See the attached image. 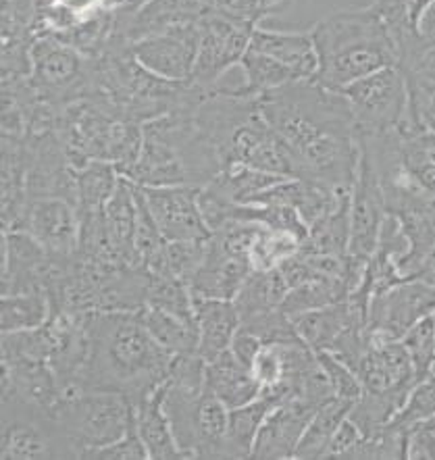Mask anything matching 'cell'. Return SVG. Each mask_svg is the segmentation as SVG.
Wrapping results in <instances>:
<instances>
[{
  "label": "cell",
  "instance_id": "obj_1",
  "mask_svg": "<svg viewBox=\"0 0 435 460\" xmlns=\"http://www.w3.org/2000/svg\"><path fill=\"white\" fill-rule=\"evenodd\" d=\"M259 107L288 148L294 177L352 190L360 146L342 92L316 80L294 82L259 96Z\"/></svg>",
  "mask_w": 435,
  "mask_h": 460
},
{
  "label": "cell",
  "instance_id": "obj_2",
  "mask_svg": "<svg viewBox=\"0 0 435 460\" xmlns=\"http://www.w3.org/2000/svg\"><path fill=\"white\" fill-rule=\"evenodd\" d=\"M85 360L75 390L121 394L140 404L169 379L173 354L150 335L140 311L85 313Z\"/></svg>",
  "mask_w": 435,
  "mask_h": 460
},
{
  "label": "cell",
  "instance_id": "obj_3",
  "mask_svg": "<svg viewBox=\"0 0 435 460\" xmlns=\"http://www.w3.org/2000/svg\"><path fill=\"white\" fill-rule=\"evenodd\" d=\"M311 34L319 57L315 80L329 90L340 92L375 71L398 65V49L373 3L327 13Z\"/></svg>",
  "mask_w": 435,
  "mask_h": 460
},
{
  "label": "cell",
  "instance_id": "obj_4",
  "mask_svg": "<svg viewBox=\"0 0 435 460\" xmlns=\"http://www.w3.org/2000/svg\"><path fill=\"white\" fill-rule=\"evenodd\" d=\"M221 171V156L198 126L194 109H182L144 123L140 155L123 177L144 188H202Z\"/></svg>",
  "mask_w": 435,
  "mask_h": 460
},
{
  "label": "cell",
  "instance_id": "obj_5",
  "mask_svg": "<svg viewBox=\"0 0 435 460\" xmlns=\"http://www.w3.org/2000/svg\"><path fill=\"white\" fill-rule=\"evenodd\" d=\"M50 412L79 458L121 439L136 419V409L128 398L104 390L63 392Z\"/></svg>",
  "mask_w": 435,
  "mask_h": 460
},
{
  "label": "cell",
  "instance_id": "obj_6",
  "mask_svg": "<svg viewBox=\"0 0 435 460\" xmlns=\"http://www.w3.org/2000/svg\"><path fill=\"white\" fill-rule=\"evenodd\" d=\"M164 411L186 458H226L229 409L209 390H196L167 379Z\"/></svg>",
  "mask_w": 435,
  "mask_h": 460
},
{
  "label": "cell",
  "instance_id": "obj_7",
  "mask_svg": "<svg viewBox=\"0 0 435 460\" xmlns=\"http://www.w3.org/2000/svg\"><path fill=\"white\" fill-rule=\"evenodd\" d=\"M31 88L44 102L65 109L98 94L96 61L52 34H40L31 44Z\"/></svg>",
  "mask_w": 435,
  "mask_h": 460
},
{
  "label": "cell",
  "instance_id": "obj_8",
  "mask_svg": "<svg viewBox=\"0 0 435 460\" xmlns=\"http://www.w3.org/2000/svg\"><path fill=\"white\" fill-rule=\"evenodd\" d=\"M340 92L351 107L356 137L392 134L413 115L408 84L398 65L375 71Z\"/></svg>",
  "mask_w": 435,
  "mask_h": 460
},
{
  "label": "cell",
  "instance_id": "obj_9",
  "mask_svg": "<svg viewBox=\"0 0 435 460\" xmlns=\"http://www.w3.org/2000/svg\"><path fill=\"white\" fill-rule=\"evenodd\" d=\"M3 460L79 458L77 450L58 429L50 411L36 409L15 398H3Z\"/></svg>",
  "mask_w": 435,
  "mask_h": 460
},
{
  "label": "cell",
  "instance_id": "obj_10",
  "mask_svg": "<svg viewBox=\"0 0 435 460\" xmlns=\"http://www.w3.org/2000/svg\"><path fill=\"white\" fill-rule=\"evenodd\" d=\"M254 30V25L234 15L226 6L207 11L200 19V49L190 82L207 92L219 88L227 71L240 67Z\"/></svg>",
  "mask_w": 435,
  "mask_h": 460
},
{
  "label": "cell",
  "instance_id": "obj_11",
  "mask_svg": "<svg viewBox=\"0 0 435 460\" xmlns=\"http://www.w3.org/2000/svg\"><path fill=\"white\" fill-rule=\"evenodd\" d=\"M435 313V288L423 279H404L375 294L368 305V340H402L419 321Z\"/></svg>",
  "mask_w": 435,
  "mask_h": 460
},
{
  "label": "cell",
  "instance_id": "obj_12",
  "mask_svg": "<svg viewBox=\"0 0 435 460\" xmlns=\"http://www.w3.org/2000/svg\"><path fill=\"white\" fill-rule=\"evenodd\" d=\"M198 49H200V22L177 25L129 44L131 55L144 69L169 82L192 80Z\"/></svg>",
  "mask_w": 435,
  "mask_h": 460
},
{
  "label": "cell",
  "instance_id": "obj_13",
  "mask_svg": "<svg viewBox=\"0 0 435 460\" xmlns=\"http://www.w3.org/2000/svg\"><path fill=\"white\" fill-rule=\"evenodd\" d=\"M386 215V199L377 171H375L371 159L360 150L359 169H356L351 194V244H348V254L352 259L368 262L375 254Z\"/></svg>",
  "mask_w": 435,
  "mask_h": 460
},
{
  "label": "cell",
  "instance_id": "obj_14",
  "mask_svg": "<svg viewBox=\"0 0 435 460\" xmlns=\"http://www.w3.org/2000/svg\"><path fill=\"white\" fill-rule=\"evenodd\" d=\"M79 226L82 221L75 202L49 196L28 200L17 229L30 234L46 252L57 259H71L79 246Z\"/></svg>",
  "mask_w": 435,
  "mask_h": 460
},
{
  "label": "cell",
  "instance_id": "obj_15",
  "mask_svg": "<svg viewBox=\"0 0 435 460\" xmlns=\"http://www.w3.org/2000/svg\"><path fill=\"white\" fill-rule=\"evenodd\" d=\"M142 188L146 205L153 213L163 238L167 242L209 240L210 227L204 221L198 194L194 186H156Z\"/></svg>",
  "mask_w": 435,
  "mask_h": 460
},
{
  "label": "cell",
  "instance_id": "obj_16",
  "mask_svg": "<svg viewBox=\"0 0 435 460\" xmlns=\"http://www.w3.org/2000/svg\"><path fill=\"white\" fill-rule=\"evenodd\" d=\"M356 376L367 394H394L408 398L417 384V373L411 354L402 340H368L367 352L362 354Z\"/></svg>",
  "mask_w": 435,
  "mask_h": 460
},
{
  "label": "cell",
  "instance_id": "obj_17",
  "mask_svg": "<svg viewBox=\"0 0 435 460\" xmlns=\"http://www.w3.org/2000/svg\"><path fill=\"white\" fill-rule=\"evenodd\" d=\"M319 406L302 398H292L281 402L269 412L256 436L250 458L254 460H292L296 456L308 420L313 419Z\"/></svg>",
  "mask_w": 435,
  "mask_h": 460
},
{
  "label": "cell",
  "instance_id": "obj_18",
  "mask_svg": "<svg viewBox=\"0 0 435 460\" xmlns=\"http://www.w3.org/2000/svg\"><path fill=\"white\" fill-rule=\"evenodd\" d=\"M213 9L209 0H148L134 15H117L113 36L125 44H134L142 38L161 34L177 25L200 22L207 11Z\"/></svg>",
  "mask_w": 435,
  "mask_h": 460
},
{
  "label": "cell",
  "instance_id": "obj_19",
  "mask_svg": "<svg viewBox=\"0 0 435 460\" xmlns=\"http://www.w3.org/2000/svg\"><path fill=\"white\" fill-rule=\"evenodd\" d=\"M63 396L50 363L23 357H3V398H15L52 411Z\"/></svg>",
  "mask_w": 435,
  "mask_h": 460
},
{
  "label": "cell",
  "instance_id": "obj_20",
  "mask_svg": "<svg viewBox=\"0 0 435 460\" xmlns=\"http://www.w3.org/2000/svg\"><path fill=\"white\" fill-rule=\"evenodd\" d=\"M250 49L265 52L275 61L286 65L300 82L315 80L319 71V57H316L311 31H273L262 30L259 25L250 40Z\"/></svg>",
  "mask_w": 435,
  "mask_h": 460
},
{
  "label": "cell",
  "instance_id": "obj_21",
  "mask_svg": "<svg viewBox=\"0 0 435 460\" xmlns=\"http://www.w3.org/2000/svg\"><path fill=\"white\" fill-rule=\"evenodd\" d=\"M194 311L198 325V354L204 360H213L232 348L240 330V314L234 300L198 298L194 296Z\"/></svg>",
  "mask_w": 435,
  "mask_h": 460
},
{
  "label": "cell",
  "instance_id": "obj_22",
  "mask_svg": "<svg viewBox=\"0 0 435 460\" xmlns=\"http://www.w3.org/2000/svg\"><path fill=\"white\" fill-rule=\"evenodd\" d=\"M207 387L229 411L253 402L262 390L253 369L235 357L232 348L207 360Z\"/></svg>",
  "mask_w": 435,
  "mask_h": 460
},
{
  "label": "cell",
  "instance_id": "obj_23",
  "mask_svg": "<svg viewBox=\"0 0 435 460\" xmlns=\"http://www.w3.org/2000/svg\"><path fill=\"white\" fill-rule=\"evenodd\" d=\"M104 227L113 251L129 265H140L136 251V229H138V202L134 181L121 175L115 192L102 208ZM142 267V265H140Z\"/></svg>",
  "mask_w": 435,
  "mask_h": 460
},
{
  "label": "cell",
  "instance_id": "obj_24",
  "mask_svg": "<svg viewBox=\"0 0 435 460\" xmlns=\"http://www.w3.org/2000/svg\"><path fill=\"white\" fill-rule=\"evenodd\" d=\"M164 387H167V381L134 406L138 433L146 446L150 460L186 458L175 442L169 415L164 411Z\"/></svg>",
  "mask_w": 435,
  "mask_h": 460
},
{
  "label": "cell",
  "instance_id": "obj_25",
  "mask_svg": "<svg viewBox=\"0 0 435 460\" xmlns=\"http://www.w3.org/2000/svg\"><path fill=\"white\" fill-rule=\"evenodd\" d=\"M400 161L421 188L435 196V131L411 115L398 129Z\"/></svg>",
  "mask_w": 435,
  "mask_h": 460
},
{
  "label": "cell",
  "instance_id": "obj_26",
  "mask_svg": "<svg viewBox=\"0 0 435 460\" xmlns=\"http://www.w3.org/2000/svg\"><path fill=\"white\" fill-rule=\"evenodd\" d=\"M281 402L269 394H261L253 402L237 406L229 411L227 436H226V458L244 460L250 458L262 423L275 406Z\"/></svg>",
  "mask_w": 435,
  "mask_h": 460
},
{
  "label": "cell",
  "instance_id": "obj_27",
  "mask_svg": "<svg viewBox=\"0 0 435 460\" xmlns=\"http://www.w3.org/2000/svg\"><path fill=\"white\" fill-rule=\"evenodd\" d=\"M354 402H348V400H342L333 396L327 400L325 404H321L313 419L308 420L305 436H302L298 448H296V460H323L327 452V446L332 442V438L338 431L348 415H351V409Z\"/></svg>",
  "mask_w": 435,
  "mask_h": 460
},
{
  "label": "cell",
  "instance_id": "obj_28",
  "mask_svg": "<svg viewBox=\"0 0 435 460\" xmlns=\"http://www.w3.org/2000/svg\"><path fill=\"white\" fill-rule=\"evenodd\" d=\"M283 180H288V177L267 173V171H259L248 165H229L202 188H209L219 199L234 202V205H250L261 192H265V190Z\"/></svg>",
  "mask_w": 435,
  "mask_h": 460
},
{
  "label": "cell",
  "instance_id": "obj_29",
  "mask_svg": "<svg viewBox=\"0 0 435 460\" xmlns=\"http://www.w3.org/2000/svg\"><path fill=\"white\" fill-rule=\"evenodd\" d=\"M240 69L244 75V84L240 88H234L237 94L242 96H254L259 98L267 92H273L277 88H283V85L300 82L298 77L294 75L292 69H288L286 65L275 61L265 52H259L254 49L246 50V55L242 57Z\"/></svg>",
  "mask_w": 435,
  "mask_h": 460
},
{
  "label": "cell",
  "instance_id": "obj_30",
  "mask_svg": "<svg viewBox=\"0 0 435 460\" xmlns=\"http://www.w3.org/2000/svg\"><path fill=\"white\" fill-rule=\"evenodd\" d=\"M142 319L148 332L164 350L173 357H190L198 354V325L183 321L156 306H144Z\"/></svg>",
  "mask_w": 435,
  "mask_h": 460
},
{
  "label": "cell",
  "instance_id": "obj_31",
  "mask_svg": "<svg viewBox=\"0 0 435 460\" xmlns=\"http://www.w3.org/2000/svg\"><path fill=\"white\" fill-rule=\"evenodd\" d=\"M52 306L49 292H22L3 296L0 305V330L3 333L28 332L42 327L50 319Z\"/></svg>",
  "mask_w": 435,
  "mask_h": 460
},
{
  "label": "cell",
  "instance_id": "obj_32",
  "mask_svg": "<svg viewBox=\"0 0 435 460\" xmlns=\"http://www.w3.org/2000/svg\"><path fill=\"white\" fill-rule=\"evenodd\" d=\"M348 244H351V196L308 229V238L302 242L300 252L346 256Z\"/></svg>",
  "mask_w": 435,
  "mask_h": 460
},
{
  "label": "cell",
  "instance_id": "obj_33",
  "mask_svg": "<svg viewBox=\"0 0 435 460\" xmlns=\"http://www.w3.org/2000/svg\"><path fill=\"white\" fill-rule=\"evenodd\" d=\"M121 173L107 161H90L75 169L77 208L79 210H102L107 200L113 196Z\"/></svg>",
  "mask_w": 435,
  "mask_h": 460
},
{
  "label": "cell",
  "instance_id": "obj_34",
  "mask_svg": "<svg viewBox=\"0 0 435 460\" xmlns=\"http://www.w3.org/2000/svg\"><path fill=\"white\" fill-rule=\"evenodd\" d=\"M435 420V367L423 379H419L408 394L406 402L395 412L387 425L400 431H408L414 425Z\"/></svg>",
  "mask_w": 435,
  "mask_h": 460
},
{
  "label": "cell",
  "instance_id": "obj_35",
  "mask_svg": "<svg viewBox=\"0 0 435 460\" xmlns=\"http://www.w3.org/2000/svg\"><path fill=\"white\" fill-rule=\"evenodd\" d=\"M209 240H186V242H167L164 248V275L192 284L196 273L200 271L204 256H207Z\"/></svg>",
  "mask_w": 435,
  "mask_h": 460
},
{
  "label": "cell",
  "instance_id": "obj_36",
  "mask_svg": "<svg viewBox=\"0 0 435 460\" xmlns=\"http://www.w3.org/2000/svg\"><path fill=\"white\" fill-rule=\"evenodd\" d=\"M402 344L406 346L411 354L417 381L423 379L435 367V317H425L402 338Z\"/></svg>",
  "mask_w": 435,
  "mask_h": 460
},
{
  "label": "cell",
  "instance_id": "obj_37",
  "mask_svg": "<svg viewBox=\"0 0 435 460\" xmlns=\"http://www.w3.org/2000/svg\"><path fill=\"white\" fill-rule=\"evenodd\" d=\"M316 358L333 387V396L348 400V402H356L362 396V384L352 367L342 363L332 352H316Z\"/></svg>",
  "mask_w": 435,
  "mask_h": 460
},
{
  "label": "cell",
  "instance_id": "obj_38",
  "mask_svg": "<svg viewBox=\"0 0 435 460\" xmlns=\"http://www.w3.org/2000/svg\"><path fill=\"white\" fill-rule=\"evenodd\" d=\"M90 460H150L146 446H144L140 433H138L136 419L131 423L129 431L125 433L121 439H117L111 446H104V448H98L90 452Z\"/></svg>",
  "mask_w": 435,
  "mask_h": 460
},
{
  "label": "cell",
  "instance_id": "obj_39",
  "mask_svg": "<svg viewBox=\"0 0 435 460\" xmlns=\"http://www.w3.org/2000/svg\"><path fill=\"white\" fill-rule=\"evenodd\" d=\"M294 6V0H234L232 4L226 6L244 22H248L254 28H259L261 22L267 17L283 15Z\"/></svg>",
  "mask_w": 435,
  "mask_h": 460
},
{
  "label": "cell",
  "instance_id": "obj_40",
  "mask_svg": "<svg viewBox=\"0 0 435 460\" xmlns=\"http://www.w3.org/2000/svg\"><path fill=\"white\" fill-rule=\"evenodd\" d=\"M362 431L359 429V425L354 423L351 417H346L342 420V425L335 431V436L332 438V442L327 446L325 458H340V460H352L354 450L359 448V444L362 442Z\"/></svg>",
  "mask_w": 435,
  "mask_h": 460
},
{
  "label": "cell",
  "instance_id": "obj_41",
  "mask_svg": "<svg viewBox=\"0 0 435 460\" xmlns=\"http://www.w3.org/2000/svg\"><path fill=\"white\" fill-rule=\"evenodd\" d=\"M406 460H435V423H421L406 431Z\"/></svg>",
  "mask_w": 435,
  "mask_h": 460
},
{
  "label": "cell",
  "instance_id": "obj_42",
  "mask_svg": "<svg viewBox=\"0 0 435 460\" xmlns=\"http://www.w3.org/2000/svg\"><path fill=\"white\" fill-rule=\"evenodd\" d=\"M262 344H265V341H262L261 338H256L254 333H250V332L242 330V327H240V330H237V333H235L234 341H232V352L242 360V363H246L250 367V365H253L254 357L259 354V350L262 348Z\"/></svg>",
  "mask_w": 435,
  "mask_h": 460
},
{
  "label": "cell",
  "instance_id": "obj_43",
  "mask_svg": "<svg viewBox=\"0 0 435 460\" xmlns=\"http://www.w3.org/2000/svg\"><path fill=\"white\" fill-rule=\"evenodd\" d=\"M413 113L423 121V126L435 131V88L421 101L417 107H411Z\"/></svg>",
  "mask_w": 435,
  "mask_h": 460
},
{
  "label": "cell",
  "instance_id": "obj_44",
  "mask_svg": "<svg viewBox=\"0 0 435 460\" xmlns=\"http://www.w3.org/2000/svg\"><path fill=\"white\" fill-rule=\"evenodd\" d=\"M413 279H423L435 288V251L427 256V261L421 265V269Z\"/></svg>",
  "mask_w": 435,
  "mask_h": 460
},
{
  "label": "cell",
  "instance_id": "obj_45",
  "mask_svg": "<svg viewBox=\"0 0 435 460\" xmlns=\"http://www.w3.org/2000/svg\"><path fill=\"white\" fill-rule=\"evenodd\" d=\"M232 3L234 0H209L210 6H229Z\"/></svg>",
  "mask_w": 435,
  "mask_h": 460
},
{
  "label": "cell",
  "instance_id": "obj_46",
  "mask_svg": "<svg viewBox=\"0 0 435 460\" xmlns=\"http://www.w3.org/2000/svg\"><path fill=\"white\" fill-rule=\"evenodd\" d=\"M427 3H431V0H427Z\"/></svg>",
  "mask_w": 435,
  "mask_h": 460
},
{
  "label": "cell",
  "instance_id": "obj_47",
  "mask_svg": "<svg viewBox=\"0 0 435 460\" xmlns=\"http://www.w3.org/2000/svg\"><path fill=\"white\" fill-rule=\"evenodd\" d=\"M433 317H435V313H433Z\"/></svg>",
  "mask_w": 435,
  "mask_h": 460
}]
</instances>
